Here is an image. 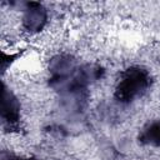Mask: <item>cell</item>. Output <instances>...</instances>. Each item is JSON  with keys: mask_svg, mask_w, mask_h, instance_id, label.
<instances>
[{"mask_svg": "<svg viewBox=\"0 0 160 160\" xmlns=\"http://www.w3.org/2000/svg\"><path fill=\"white\" fill-rule=\"evenodd\" d=\"M152 82L150 72L142 66H130L125 69L116 82L114 99L120 105H128L142 98Z\"/></svg>", "mask_w": 160, "mask_h": 160, "instance_id": "1", "label": "cell"}, {"mask_svg": "<svg viewBox=\"0 0 160 160\" xmlns=\"http://www.w3.org/2000/svg\"><path fill=\"white\" fill-rule=\"evenodd\" d=\"M79 64L70 54H58L49 62V86L58 91L78 70Z\"/></svg>", "mask_w": 160, "mask_h": 160, "instance_id": "2", "label": "cell"}, {"mask_svg": "<svg viewBox=\"0 0 160 160\" xmlns=\"http://www.w3.org/2000/svg\"><path fill=\"white\" fill-rule=\"evenodd\" d=\"M20 101L16 95L1 84V126L5 131H18L20 129Z\"/></svg>", "mask_w": 160, "mask_h": 160, "instance_id": "3", "label": "cell"}, {"mask_svg": "<svg viewBox=\"0 0 160 160\" xmlns=\"http://www.w3.org/2000/svg\"><path fill=\"white\" fill-rule=\"evenodd\" d=\"M48 22V10L40 2H25L22 10V29L30 34L40 32Z\"/></svg>", "mask_w": 160, "mask_h": 160, "instance_id": "4", "label": "cell"}, {"mask_svg": "<svg viewBox=\"0 0 160 160\" xmlns=\"http://www.w3.org/2000/svg\"><path fill=\"white\" fill-rule=\"evenodd\" d=\"M138 141L141 145L159 148L160 146V119L148 121L138 134Z\"/></svg>", "mask_w": 160, "mask_h": 160, "instance_id": "5", "label": "cell"}, {"mask_svg": "<svg viewBox=\"0 0 160 160\" xmlns=\"http://www.w3.org/2000/svg\"><path fill=\"white\" fill-rule=\"evenodd\" d=\"M19 56H20V54H10V55H8V54H5V52H1V59H0L1 70L5 71V70L9 68V65H10L11 62H14V60H16Z\"/></svg>", "mask_w": 160, "mask_h": 160, "instance_id": "6", "label": "cell"}, {"mask_svg": "<svg viewBox=\"0 0 160 160\" xmlns=\"http://www.w3.org/2000/svg\"><path fill=\"white\" fill-rule=\"evenodd\" d=\"M0 160H20V158L8 150H2L0 152Z\"/></svg>", "mask_w": 160, "mask_h": 160, "instance_id": "7", "label": "cell"}, {"mask_svg": "<svg viewBox=\"0 0 160 160\" xmlns=\"http://www.w3.org/2000/svg\"><path fill=\"white\" fill-rule=\"evenodd\" d=\"M20 160H41V159H38V158L30 156V158H20Z\"/></svg>", "mask_w": 160, "mask_h": 160, "instance_id": "8", "label": "cell"}]
</instances>
